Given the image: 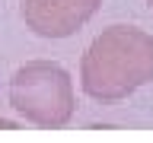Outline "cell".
Wrapping results in <instances>:
<instances>
[{
	"label": "cell",
	"mask_w": 153,
	"mask_h": 143,
	"mask_svg": "<svg viewBox=\"0 0 153 143\" xmlns=\"http://www.w3.org/2000/svg\"><path fill=\"white\" fill-rule=\"evenodd\" d=\"M153 83V35L137 26H108L80 60V86L96 102H121Z\"/></svg>",
	"instance_id": "cell-1"
},
{
	"label": "cell",
	"mask_w": 153,
	"mask_h": 143,
	"mask_svg": "<svg viewBox=\"0 0 153 143\" xmlns=\"http://www.w3.org/2000/svg\"><path fill=\"white\" fill-rule=\"evenodd\" d=\"M10 105L38 127H64L76 114L74 80L54 60H29L10 80Z\"/></svg>",
	"instance_id": "cell-2"
},
{
	"label": "cell",
	"mask_w": 153,
	"mask_h": 143,
	"mask_svg": "<svg viewBox=\"0 0 153 143\" xmlns=\"http://www.w3.org/2000/svg\"><path fill=\"white\" fill-rule=\"evenodd\" d=\"M102 10V0H22L19 16L38 38H70Z\"/></svg>",
	"instance_id": "cell-3"
},
{
	"label": "cell",
	"mask_w": 153,
	"mask_h": 143,
	"mask_svg": "<svg viewBox=\"0 0 153 143\" xmlns=\"http://www.w3.org/2000/svg\"><path fill=\"white\" fill-rule=\"evenodd\" d=\"M147 3H150V10H153V0H147Z\"/></svg>",
	"instance_id": "cell-4"
}]
</instances>
